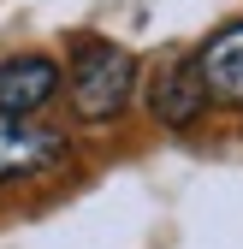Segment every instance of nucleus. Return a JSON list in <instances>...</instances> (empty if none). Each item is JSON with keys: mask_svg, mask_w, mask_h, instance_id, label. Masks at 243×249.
Returning <instances> with one entry per match:
<instances>
[{"mask_svg": "<svg viewBox=\"0 0 243 249\" xmlns=\"http://www.w3.org/2000/svg\"><path fill=\"white\" fill-rule=\"evenodd\" d=\"M131 89H137L131 48L101 42V36H77L71 42V113L83 124H113L131 107Z\"/></svg>", "mask_w": 243, "mask_h": 249, "instance_id": "obj_1", "label": "nucleus"}, {"mask_svg": "<svg viewBox=\"0 0 243 249\" xmlns=\"http://www.w3.org/2000/svg\"><path fill=\"white\" fill-rule=\"evenodd\" d=\"M59 160H66V131L0 113V184L42 178V172H53Z\"/></svg>", "mask_w": 243, "mask_h": 249, "instance_id": "obj_2", "label": "nucleus"}, {"mask_svg": "<svg viewBox=\"0 0 243 249\" xmlns=\"http://www.w3.org/2000/svg\"><path fill=\"white\" fill-rule=\"evenodd\" d=\"M208 83H202V66L196 59H172L166 71H155V83H148V113H155L160 124H172V131H190V124L208 113Z\"/></svg>", "mask_w": 243, "mask_h": 249, "instance_id": "obj_3", "label": "nucleus"}, {"mask_svg": "<svg viewBox=\"0 0 243 249\" xmlns=\"http://www.w3.org/2000/svg\"><path fill=\"white\" fill-rule=\"evenodd\" d=\"M53 95H59V66L48 53H12V59H0V113L30 119Z\"/></svg>", "mask_w": 243, "mask_h": 249, "instance_id": "obj_4", "label": "nucleus"}, {"mask_svg": "<svg viewBox=\"0 0 243 249\" xmlns=\"http://www.w3.org/2000/svg\"><path fill=\"white\" fill-rule=\"evenodd\" d=\"M196 66H202V83H208V95H214V101L243 107V18L226 24V30H214V36L202 42Z\"/></svg>", "mask_w": 243, "mask_h": 249, "instance_id": "obj_5", "label": "nucleus"}]
</instances>
